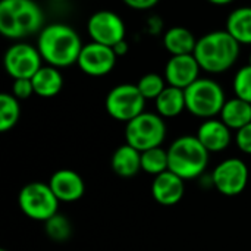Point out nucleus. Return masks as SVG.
<instances>
[{
    "label": "nucleus",
    "mask_w": 251,
    "mask_h": 251,
    "mask_svg": "<svg viewBox=\"0 0 251 251\" xmlns=\"http://www.w3.org/2000/svg\"><path fill=\"white\" fill-rule=\"evenodd\" d=\"M113 50H115L116 56H118V57H121V56H125V54L128 53L129 46L126 44V41H125V40H122V41H119L116 46H113Z\"/></svg>",
    "instance_id": "31"
},
{
    "label": "nucleus",
    "mask_w": 251,
    "mask_h": 251,
    "mask_svg": "<svg viewBox=\"0 0 251 251\" xmlns=\"http://www.w3.org/2000/svg\"><path fill=\"white\" fill-rule=\"evenodd\" d=\"M226 31L240 43L251 44V7H238L226 19Z\"/></svg>",
    "instance_id": "22"
},
{
    "label": "nucleus",
    "mask_w": 251,
    "mask_h": 251,
    "mask_svg": "<svg viewBox=\"0 0 251 251\" xmlns=\"http://www.w3.org/2000/svg\"><path fill=\"white\" fill-rule=\"evenodd\" d=\"M12 94L18 99V100H25L28 97H31L34 93V85L32 81L28 78H21V79H15L13 85H12Z\"/></svg>",
    "instance_id": "28"
},
{
    "label": "nucleus",
    "mask_w": 251,
    "mask_h": 251,
    "mask_svg": "<svg viewBox=\"0 0 251 251\" xmlns=\"http://www.w3.org/2000/svg\"><path fill=\"white\" fill-rule=\"evenodd\" d=\"M165 82L166 79L162 78L159 74H146L138 79L137 87L146 100H150V99L156 100L162 94V91L168 87Z\"/></svg>",
    "instance_id": "26"
},
{
    "label": "nucleus",
    "mask_w": 251,
    "mask_h": 251,
    "mask_svg": "<svg viewBox=\"0 0 251 251\" xmlns=\"http://www.w3.org/2000/svg\"><path fill=\"white\" fill-rule=\"evenodd\" d=\"M44 229H46L47 237L56 243H65L72 235V224L62 213H56L49 221H46Z\"/></svg>",
    "instance_id": "25"
},
{
    "label": "nucleus",
    "mask_w": 251,
    "mask_h": 251,
    "mask_svg": "<svg viewBox=\"0 0 251 251\" xmlns=\"http://www.w3.org/2000/svg\"><path fill=\"white\" fill-rule=\"evenodd\" d=\"M249 65H250V66H251V54H250V63H249Z\"/></svg>",
    "instance_id": "33"
},
{
    "label": "nucleus",
    "mask_w": 251,
    "mask_h": 251,
    "mask_svg": "<svg viewBox=\"0 0 251 251\" xmlns=\"http://www.w3.org/2000/svg\"><path fill=\"white\" fill-rule=\"evenodd\" d=\"M249 166L241 159H225L222 160L212 174V184L221 193L226 197H235L240 196L249 184Z\"/></svg>",
    "instance_id": "9"
},
{
    "label": "nucleus",
    "mask_w": 251,
    "mask_h": 251,
    "mask_svg": "<svg viewBox=\"0 0 251 251\" xmlns=\"http://www.w3.org/2000/svg\"><path fill=\"white\" fill-rule=\"evenodd\" d=\"M235 141L238 149L246 153V154H251V124L246 125L244 128L237 131L235 135Z\"/></svg>",
    "instance_id": "29"
},
{
    "label": "nucleus",
    "mask_w": 251,
    "mask_h": 251,
    "mask_svg": "<svg viewBox=\"0 0 251 251\" xmlns=\"http://www.w3.org/2000/svg\"><path fill=\"white\" fill-rule=\"evenodd\" d=\"M44 15L34 0H1L0 32L6 38L19 40L43 29Z\"/></svg>",
    "instance_id": "3"
},
{
    "label": "nucleus",
    "mask_w": 251,
    "mask_h": 251,
    "mask_svg": "<svg viewBox=\"0 0 251 251\" xmlns=\"http://www.w3.org/2000/svg\"><path fill=\"white\" fill-rule=\"evenodd\" d=\"M235 97L251 103V66H243L234 76Z\"/></svg>",
    "instance_id": "27"
},
{
    "label": "nucleus",
    "mask_w": 251,
    "mask_h": 251,
    "mask_svg": "<svg viewBox=\"0 0 251 251\" xmlns=\"http://www.w3.org/2000/svg\"><path fill=\"white\" fill-rule=\"evenodd\" d=\"M59 200L46 182H29L22 187L18 196L21 212L32 221L46 222L59 213Z\"/></svg>",
    "instance_id": "7"
},
{
    "label": "nucleus",
    "mask_w": 251,
    "mask_h": 251,
    "mask_svg": "<svg viewBox=\"0 0 251 251\" xmlns=\"http://www.w3.org/2000/svg\"><path fill=\"white\" fill-rule=\"evenodd\" d=\"M116 60L118 56L113 47L91 41L82 47L76 65L84 74L90 76H103L112 72Z\"/></svg>",
    "instance_id": "12"
},
{
    "label": "nucleus",
    "mask_w": 251,
    "mask_h": 251,
    "mask_svg": "<svg viewBox=\"0 0 251 251\" xmlns=\"http://www.w3.org/2000/svg\"><path fill=\"white\" fill-rule=\"evenodd\" d=\"M141 171L153 176L169 171L168 150H165L163 147H154L141 151Z\"/></svg>",
    "instance_id": "23"
},
{
    "label": "nucleus",
    "mask_w": 251,
    "mask_h": 251,
    "mask_svg": "<svg viewBox=\"0 0 251 251\" xmlns=\"http://www.w3.org/2000/svg\"><path fill=\"white\" fill-rule=\"evenodd\" d=\"M185 181L176 174L166 171L157 176L151 184V196L162 206H175L178 204L185 193Z\"/></svg>",
    "instance_id": "15"
},
{
    "label": "nucleus",
    "mask_w": 251,
    "mask_h": 251,
    "mask_svg": "<svg viewBox=\"0 0 251 251\" xmlns=\"http://www.w3.org/2000/svg\"><path fill=\"white\" fill-rule=\"evenodd\" d=\"M197 138L209 153H219L231 144V129L218 119H206L197 129Z\"/></svg>",
    "instance_id": "16"
},
{
    "label": "nucleus",
    "mask_w": 251,
    "mask_h": 251,
    "mask_svg": "<svg viewBox=\"0 0 251 251\" xmlns=\"http://www.w3.org/2000/svg\"><path fill=\"white\" fill-rule=\"evenodd\" d=\"M207 1L212 3V4H216V6H225V4L232 3L234 0H207Z\"/></svg>",
    "instance_id": "32"
},
{
    "label": "nucleus",
    "mask_w": 251,
    "mask_h": 251,
    "mask_svg": "<svg viewBox=\"0 0 251 251\" xmlns=\"http://www.w3.org/2000/svg\"><path fill=\"white\" fill-rule=\"evenodd\" d=\"M82 47L78 32L65 24H49L38 34L37 49L43 60L57 69L76 63Z\"/></svg>",
    "instance_id": "1"
},
{
    "label": "nucleus",
    "mask_w": 251,
    "mask_h": 251,
    "mask_svg": "<svg viewBox=\"0 0 251 251\" xmlns=\"http://www.w3.org/2000/svg\"><path fill=\"white\" fill-rule=\"evenodd\" d=\"M87 32L94 43L113 47L125 40V24L112 10H97L87 22Z\"/></svg>",
    "instance_id": "10"
},
{
    "label": "nucleus",
    "mask_w": 251,
    "mask_h": 251,
    "mask_svg": "<svg viewBox=\"0 0 251 251\" xmlns=\"http://www.w3.org/2000/svg\"><path fill=\"white\" fill-rule=\"evenodd\" d=\"M154 101L157 113L162 118H175L187 109L185 91L172 85H168Z\"/></svg>",
    "instance_id": "21"
},
{
    "label": "nucleus",
    "mask_w": 251,
    "mask_h": 251,
    "mask_svg": "<svg viewBox=\"0 0 251 251\" xmlns=\"http://www.w3.org/2000/svg\"><path fill=\"white\" fill-rule=\"evenodd\" d=\"M112 169L122 178H132L141 171V151L129 144L118 147L112 156Z\"/></svg>",
    "instance_id": "17"
},
{
    "label": "nucleus",
    "mask_w": 251,
    "mask_h": 251,
    "mask_svg": "<svg viewBox=\"0 0 251 251\" xmlns=\"http://www.w3.org/2000/svg\"><path fill=\"white\" fill-rule=\"evenodd\" d=\"M104 104L113 119L128 124L144 112L146 99L137 84H121L109 91Z\"/></svg>",
    "instance_id": "8"
},
{
    "label": "nucleus",
    "mask_w": 251,
    "mask_h": 251,
    "mask_svg": "<svg viewBox=\"0 0 251 251\" xmlns=\"http://www.w3.org/2000/svg\"><path fill=\"white\" fill-rule=\"evenodd\" d=\"M34 93L40 97L50 99L60 93L63 87V76L54 66H41L40 71L31 78Z\"/></svg>",
    "instance_id": "18"
},
{
    "label": "nucleus",
    "mask_w": 251,
    "mask_h": 251,
    "mask_svg": "<svg viewBox=\"0 0 251 251\" xmlns=\"http://www.w3.org/2000/svg\"><path fill=\"white\" fill-rule=\"evenodd\" d=\"M54 1H62V0H54Z\"/></svg>",
    "instance_id": "34"
},
{
    "label": "nucleus",
    "mask_w": 251,
    "mask_h": 251,
    "mask_svg": "<svg viewBox=\"0 0 251 251\" xmlns=\"http://www.w3.org/2000/svg\"><path fill=\"white\" fill-rule=\"evenodd\" d=\"M200 69L194 54L172 56L165 66V79L168 85L185 90L200 78Z\"/></svg>",
    "instance_id": "13"
},
{
    "label": "nucleus",
    "mask_w": 251,
    "mask_h": 251,
    "mask_svg": "<svg viewBox=\"0 0 251 251\" xmlns=\"http://www.w3.org/2000/svg\"><path fill=\"white\" fill-rule=\"evenodd\" d=\"M166 138V124L159 113L143 112L140 116L129 121L125 126L126 144L138 151H146L154 147H162Z\"/></svg>",
    "instance_id": "6"
},
{
    "label": "nucleus",
    "mask_w": 251,
    "mask_h": 251,
    "mask_svg": "<svg viewBox=\"0 0 251 251\" xmlns=\"http://www.w3.org/2000/svg\"><path fill=\"white\" fill-rule=\"evenodd\" d=\"M0 251H7V250H0Z\"/></svg>",
    "instance_id": "35"
},
{
    "label": "nucleus",
    "mask_w": 251,
    "mask_h": 251,
    "mask_svg": "<svg viewBox=\"0 0 251 251\" xmlns=\"http://www.w3.org/2000/svg\"><path fill=\"white\" fill-rule=\"evenodd\" d=\"M57 197L59 201L63 203H74L82 199L85 193V182L82 176L72 171V169H59L56 171L49 182H47Z\"/></svg>",
    "instance_id": "14"
},
{
    "label": "nucleus",
    "mask_w": 251,
    "mask_h": 251,
    "mask_svg": "<svg viewBox=\"0 0 251 251\" xmlns=\"http://www.w3.org/2000/svg\"><path fill=\"white\" fill-rule=\"evenodd\" d=\"M41 54L37 47L16 43L4 53V69L13 79H31L41 68Z\"/></svg>",
    "instance_id": "11"
},
{
    "label": "nucleus",
    "mask_w": 251,
    "mask_h": 251,
    "mask_svg": "<svg viewBox=\"0 0 251 251\" xmlns=\"http://www.w3.org/2000/svg\"><path fill=\"white\" fill-rule=\"evenodd\" d=\"M169 171L184 181L199 178L207 168L209 151L200 143L197 135H184L176 138L168 149Z\"/></svg>",
    "instance_id": "4"
},
{
    "label": "nucleus",
    "mask_w": 251,
    "mask_h": 251,
    "mask_svg": "<svg viewBox=\"0 0 251 251\" xmlns=\"http://www.w3.org/2000/svg\"><path fill=\"white\" fill-rule=\"evenodd\" d=\"M126 6L137 9V10H146L157 4L159 0H122Z\"/></svg>",
    "instance_id": "30"
},
{
    "label": "nucleus",
    "mask_w": 251,
    "mask_h": 251,
    "mask_svg": "<svg viewBox=\"0 0 251 251\" xmlns=\"http://www.w3.org/2000/svg\"><path fill=\"white\" fill-rule=\"evenodd\" d=\"M194 57L209 74H222L234 66L240 56V43L225 29L212 31L197 40Z\"/></svg>",
    "instance_id": "2"
},
{
    "label": "nucleus",
    "mask_w": 251,
    "mask_h": 251,
    "mask_svg": "<svg viewBox=\"0 0 251 251\" xmlns=\"http://www.w3.org/2000/svg\"><path fill=\"white\" fill-rule=\"evenodd\" d=\"M197 40L194 34L184 26L169 28L163 35V46L172 56L193 54Z\"/></svg>",
    "instance_id": "20"
},
{
    "label": "nucleus",
    "mask_w": 251,
    "mask_h": 251,
    "mask_svg": "<svg viewBox=\"0 0 251 251\" xmlns=\"http://www.w3.org/2000/svg\"><path fill=\"white\" fill-rule=\"evenodd\" d=\"M221 121L229 129L238 131L244 128L246 125L251 124V103L238 97L226 100L221 112Z\"/></svg>",
    "instance_id": "19"
},
{
    "label": "nucleus",
    "mask_w": 251,
    "mask_h": 251,
    "mask_svg": "<svg viewBox=\"0 0 251 251\" xmlns=\"http://www.w3.org/2000/svg\"><path fill=\"white\" fill-rule=\"evenodd\" d=\"M184 91L187 110L197 118L213 119V116L221 115L226 103L222 87L209 78H199Z\"/></svg>",
    "instance_id": "5"
},
{
    "label": "nucleus",
    "mask_w": 251,
    "mask_h": 251,
    "mask_svg": "<svg viewBox=\"0 0 251 251\" xmlns=\"http://www.w3.org/2000/svg\"><path fill=\"white\" fill-rule=\"evenodd\" d=\"M21 116V107L18 99L13 94L1 93L0 94V131L6 132L12 129Z\"/></svg>",
    "instance_id": "24"
}]
</instances>
